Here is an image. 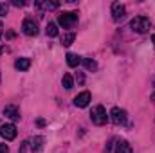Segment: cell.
<instances>
[{
    "label": "cell",
    "instance_id": "4fadbf2b",
    "mask_svg": "<svg viewBox=\"0 0 155 153\" xmlns=\"http://www.w3.org/2000/svg\"><path fill=\"white\" fill-rule=\"evenodd\" d=\"M116 153H132V146L126 141H119L116 144Z\"/></svg>",
    "mask_w": 155,
    "mask_h": 153
},
{
    "label": "cell",
    "instance_id": "44dd1931",
    "mask_svg": "<svg viewBox=\"0 0 155 153\" xmlns=\"http://www.w3.org/2000/svg\"><path fill=\"white\" fill-rule=\"evenodd\" d=\"M27 144H29V142H24V144L20 146V151H18V153H25V150H27Z\"/></svg>",
    "mask_w": 155,
    "mask_h": 153
},
{
    "label": "cell",
    "instance_id": "3957f363",
    "mask_svg": "<svg viewBox=\"0 0 155 153\" xmlns=\"http://www.w3.org/2000/svg\"><path fill=\"white\" fill-rule=\"evenodd\" d=\"M90 119H92V122H94V124H97V126H103V124H107V121H108L107 110H105L101 105L94 106V108H92V112H90Z\"/></svg>",
    "mask_w": 155,
    "mask_h": 153
},
{
    "label": "cell",
    "instance_id": "603a6c76",
    "mask_svg": "<svg viewBox=\"0 0 155 153\" xmlns=\"http://www.w3.org/2000/svg\"><path fill=\"white\" fill-rule=\"evenodd\" d=\"M36 124H38V126H43V124H45V121H43V119H38V121H36Z\"/></svg>",
    "mask_w": 155,
    "mask_h": 153
},
{
    "label": "cell",
    "instance_id": "8992f818",
    "mask_svg": "<svg viewBox=\"0 0 155 153\" xmlns=\"http://www.w3.org/2000/svg\"><path fill=\"white\" fill-rule=\"evenodd\" d=\"M0 135L5 139V141H13L16 137V126L15 124H4L0 128Z\"/></svg>",
    "mask_w": 155,
    "mask_h": 153
},
{
    "label": "cell",
    "instance_id": "ba28073f",
    "mask_svg": "<svg viewBox=\"0 0 155 153\" xmlns=\"http://www.w3.org/2000/svg\"><path fill=\"white\" fill-rule=\"evenodd\" d=\"M124 13H126V7H124L123 4L116 2V4L112 5V18H114L116 22H119V20L124 18Z\"/></svg>",
    "mask_w": 155,
    "mask_h": 153
},
{
    "label": "cell",
    "instance_id": "d4e9b609",
    "mask_svg": "<svg viewBox=\"0 0 155 153\" xmlns=\"http://www.w3.org/2000/svg\"><path fill=\"white\" fill-rule=\"evenodd\" d=\"M152 101H155V92L152 94Z\"/></svg>",
    "mask_w": 155,
    "mask_h": 153
},
{
    "label": "cell",
    "instance_id": "d6986e66",
    "mask_svg": "<svg viewBox=\"0 0 155 153\" xmlns=\"http://www.w3.org/2000/svg\"><path fill=\"white\" fill-rule=\"evenodd\" d=\"M5 15H7V5L0 4V16H5Z\"/></svg>",
    "mask_w": 155,
    "mask_h": 153
},
{
    "label": "cell",
    "instance_id": "5b68a950",
    "mask_svg": "<svg viewBox=\"0 0 155 153\" xmlns=\"http://www.w3.org/2000/svg\"><path fill=\"white\" fill-rule=\"evenodd\" d=\"M110 117H112V122H114V124H117V126L126 122V112H124V110H121V108H117V106H114V108H112Z\"/></svg>",
    "mask_w": 155,
    "mask_h": 153
},
{
    "label": "cell",
    "instance_id": "7c38bea8",
    "mask_svg": "<svg viewBox=\"0 0 155 153\" xmlns=\"http://www.w3.org/2000/svg\"><path fill=\"white\" fill-rule=\"evenodd\" d=\"M81 61H83V60H81L78 54H72V52H69V54H67V65H69V67L76 69V67L81 65Z\"/></svg>",
    "mask_w": 155,
    "mask_h": 153
},
{
    "label": "cell",
    "instance_id": "5bb4252c",
    "mask_svg": "<svg viewBox=\"0 0 155 153\" xmlns=\"http://www.w3.org/2000/svg\"><path fill=\"white\" fill-rule=\"evenodd\" d=\"M61 85H63L65 90H71V88L74 86V79H72V76H71V74H65L63 79H61Z\"/></svg>",
    "mask_w": 155,
    "mask_h": 153
},
{
    "label": "cell",
    "instance_id": "2e32d148",
    "mask_svg": "<svg viewBox=\"0 0 155 153\" xmlns=\"http://www.w3.org/2000/svg\"><path fill=\"white\" fill-rule=\"evenodd\" d=\"M74 38H76V34H74V33H67V34H63V38H61V43H63L65 47H69V45H72Z\"/></svg>",
    "mask_w": 155,
    "mask_h": 153
},
{
    "label": "cell",
    "instance_id": "cb8c5ba5",
    "mask_svg": "<svg viewBox=\"0 0 155 153\" xmlns=\"http://www.w3.org/2000/svg\"><path fill=\"white\" fill-rule=\"evenodd\" d=\"M2 33H4V24L0 22V38H2Z\"/></svg>",
    "mask_w": 155,
    "mask_h": 153
},
{
    "label": "cell",
    "instance_id": "277c9868",
    "mask_svg": "<svg viewBox=\"0 0 155 153\" xmlns=\"http://www.w3.org/2000/svg\"><path fill=\"white\" fill-rule=\"evenodd\" d=\"M22 29H24V33L27 36H36L38 34V25H36V22L33 18H25L24 24H22Z\"/></svg>",
    "mask_w": 155,
    "mask_h": 153
},
{
    "label": "cell",
    "instance_id": "7a4b0ae2",
    "mask_svg": "<svg viewBox=\"0 0 155 153\" xmlns=\"http://www.w3.org/2000/svg\"><path fill=\"white\" fill-rule=\"evenodd\" d=\"M58 24L63 27V29H72L78 24V13L76 11H67V13H61L58 16Z\"/></svg>",
    "mask_w": 155,
    "mask_h": 153
},
{
    "label": "cell",
    "instance_id": "ac0fdd59",
    "mask_svg": "<svg viewBox=\"0 0 155 153\" xmlns=\"http://www.w3.org/2000/svg\"><path fill=\"white\" fill-rule=\"evenodd\" d=\"M38 7H43V9H58V2H43V4H36Z\"/></svg>",
    "mask_w": 155,
    "mask_h": 153
},
{
    "label": "cell",
    "instance_id": "30bf717a",
    "mask_svg": "<svg viewBox=\"0 0 155 153\" xmlns=\"http://www.w3.org/2000/svg\"><path fill=\"white\" fill-rule=\"evenodd\" d=\"M43 142H45V139L43 137H33L31 141H29V144H31V150H33V153H40L41 151V148H43Z\"/></svg>",
    "mask_w": 155,
    "mask_h": 153
},
{
    "label": "cell",
    "instance_id": "ffe728a7",
    "mask_svg": "<svg viewBox=\"0 0 155 153\" xmlns=\"http://www.w3.org/2000/svg\"><path fill=\"white\" fill-rule=\"evenodd\" d=\"M0 153H9V148H7V144H0Z\"/></svg>",
    "mask_w": 155,
    "mask_h": 153
},
{
    "label": "cell",
    "instance_id": "484cf974",
    "mask_svg": "<svg viewBox=\"0 0 155 153\" xmlns=\"http://www.w3.org/2000/svg\"><path fill=\"white\" fill-rule=\"evenodd\" d=\"M152 41H153V45H155V34H153V36H152Z\"/></svg>",
    "mask_w": 155,
    "mask_h": 153
},
{
    "label": "cell",
    "instance_id": "52a82bcc",
    "mask_svg": "<svg viewBox=\"0 0 155 153\" xmlns=\"http://www.w3.org/2000/svg\"><path fill=\"white\" fill-rule=\"evenodd\" d=\"M88 103H90V92H87V90L74 97V105L78 108H85V106H88Z\"/></svg>",
    "mask_w": 155,
    "mask_h": 153
},
{
    "label": "cell",
    "instance_id": "9a60e30c",
    "mask_svg": "<svg viewBox=\"0 0 155 153\" xmlns=\"http://www.w3.org/2000/svg\"><path fill=\"white\" fill-rule=\"evenodd\" d=\"M47 36H51V38L58 36V27H56L54 22H49V24H47Z\"/></svg>",
    "mask_w": 155,
    "mask_h": 153
},
{
    "label": "cell",
    "instance_id": "9c48e42d",
    "mask_svg": "<svg viewBox=\"0 0 155 153\" xmlns=\"http://www.w3.org/2000/svg\"><path fill=\"white\" fill-rule=\"evenodd\" d=\"M29 67H31V60H29V58H18V60L15 61V69L20 70V72L29 70Z\"/></svg>",
    "mask_w": 155,
    "mask_h": 153
},
{
    "label": "cell",
    "instance_id": "7402d4cb",
    "mask_svg": "<svg viewBox=\"0 0 155 153\" xmlns=\"http://www.w3.org/2000/svg\"><path fill=\"white\" fill-rule=\"evenodd\" d=\"M24 4H25V2H18V0H15V2H13V5H20V7H22Z\"/></svg>",
    "mask_w": 155,
    "mask_h": 153
},
{
    "label": "cell",
    "instance_id": "e0dca14e",
    "mask_svg": "<svg viewBox=\"0 0 155 153\" xmlns=\"http://www.w3.org/2000/svg\"><path fill=\"white\" fill-rule=\"evenodd\" d=\"M81 63L85 65V69H87V70H96V69H97V63H96L94 60H83Z\"/></svg>",
    "mask_w": 155,
    "mask_h": 153
},
{
    "label": "cell",
    "instance_id": "6da1fadb",
    "mask_svg": "<svg viewBox=\"0 0 155 153\" xmlns=\"http://www.w3.org/2000/svg\"><path fill=\"white\" fill-rule=\"evenodd\" d=\"M130 27H132V31H135V33H139V34H144V33L150 31L152 22H150L148 16H135V18L130 22Z\"/></svg>",
    "mask_w": 155,
    "mask_h": 153
},
{
    "label": "cell",
    "instance_id": "8fae6325",
    "mask_svg": "<svg viewBox=\"0 0 155 153\" xmlns=\"http://www.w3.org/2000/svg\"><path fill=\"white\" fill-rule=\"evenodd\" d=\"M4 115H5V117H9L11 121H18V119H20V112H18V108H16V106H13V105H9V106H5V108H4Z\"/></svg>",
    "mask_w": 155,
    "mask_h": 153
},
{
    "label": "cell",
    "instance_id": "4316f807",
    "mask_svg": "<svg viewBox=\"0 0 155 153\" xmlns=\"http://www.w3.org/2000/svg\"><path fill=\"white\" fill-rule=\"evenodd\" d=\"M0 77H2V74H0Z\"/></svg>",
    "mask_w": 155,
    "mask_h": 153
}]
</instances>
